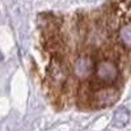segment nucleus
<instances>
[{
  "mask_svg": "<svg viewBox=\"0 0 131 131\" xmlns=\"http://www.w3.org/2000/svg\"><path fill=\"white\" fill-rule=\"evenodd\" d=\"M119 98V89L115 88L114 85L110 86H100L93 91H86L85 100L92 107H107L112 106L117 102Z\"/></svg>",
  "mask_w": 131,
  "mask_h": 131,
  "instance_id": "f03ea898",
  "label": "nucleus"
},
{
  "mask_svg": "<svg viewBox=\"0 0 131 131\" xmlns=\"http://www.w3.org/2000/svg\"><path fill=\"white\" fill-rule=\"evenodd\" d=\"M119 23H131V0H114Z\"/></svg>",
  "mask_w": 131,
  "mask_h": 131,
  "instance_id": "20e7f679",
  "label": "nucleus"
},
{
  "mask_svg": "<svg viewBox=\"0 0 131 131\" xmlns=\"http://www.w3.org/2000/svg\"><path fill=\"white\" fill-rule=\"evenodd\" d=\"M0 60H3V55H2V52H0Z\"/></svg>",
  "mask_w": 131,
  "mask_h": 131,
  "instance_id": "423d86ee",
  "label": "nucleus"
},
{
  "mask_svg": "<svg viewBox=\"0 0 131 131\" xmlns=\"http://www.w3.org/2000/svg\"><path fill=\"white\" fill-rule=\"evenodd\" d=\"M96 60L91 54H80L70 64L71 76L79 81L88 80L94 73Z\"/></svg>",
  "mask_w": 131,
  "mask_h": 131,
  "instance_id": "7ed1b4c3",
  "label": "nucleus"
},
{
  "mask_svg": "<svg viewBox=\"0 0 131 131\" xmlns=\"http://www.w3.org/2000/svg\"><path fill=\"white\" fill-rule=\"evenodd\" d=\"M119 60H121V52L118 50H112L110 54H104L100 59L96 60L93 73L94 81L92 83V86L100 88L117 84L121 76Z\"/></svg>",
  "mask_w": 131,
  "mask_h": 131,
  "instance_id": "f257e3e1",
  "label": "nucleus"
},
{
  "mask_svg": "<svg viewBox=\"0 0 131 131\" xmlns=\"http://www.w3.org/2000/svg\"><path fill=\"white\" fill-rule=\"evenodd\" d=\"M130 121V113L126 107H121L114 113L113 115V125L115 127H125Z\"/></svg>",
  "mask_w": 131,
  "mask_h": 131,
  "instance_id": "39448f33",
  "label": "nucleus"
}]
</instances>
